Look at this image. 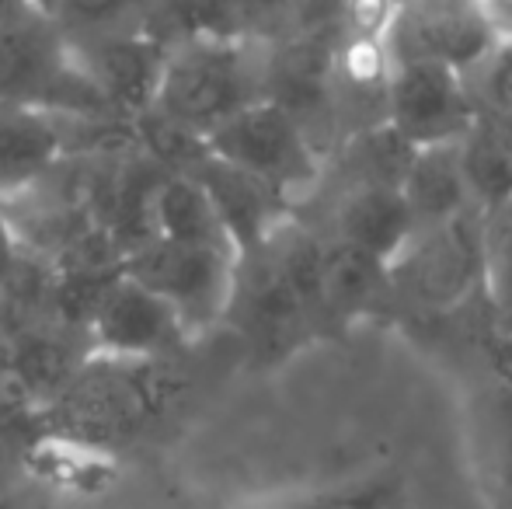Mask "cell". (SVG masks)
<instances>
[{
  "mask_svg": "<svg viewBox=\"0 0 512 509\" xmlns=\"http://www.w3.org/2000/svg\"><path fill=\"white\" fill-rule=\"evenodd\" d=\"M398 192L408 203L415 231L443 224V220H453L464 210H471V192H467V178L464 168H460L457 143L418 147L411 154L405 175H401Z\"/></svg>",
  "mask_w": 512,
  "mask_h": 509,
  "instance_id": "16",
  "label": "cell"
},
{
  "mask_svg": "<svg viewBox=\"0 0 512 509\" xmlns=\"http://www.w3.org/2000/svg\"><path fill=\"white\" fill-rule=\"evenodd\" d=\"M67 157L56 112L28 102H0V203L25 192Z\"/></svg>",
  "mask_w": 512,
  "mask_h": 509,
  "instance_id": "13",
  "label": "cell"
},
{
  "mask_svg": "<svg viewBox=\"0 0 512 509\" xmlns=\"http://www.w3.org/2000/svg\"><path fill=\"white\" fill-rule=\"evenodd\" d=\"M265 63L269 46L248 35L168 42L150 109L206 140L220 123L265 98Z\"/></svg>",
  "mask_w": 512,
  "mask_h": 509,
  "instance_id": "2",
  "label": "cell"
},
{
  "mask_svg": "<svg viewBox=\"0 0 512 509\" xmlns=\"http://www.w3.org/2000/svg\"><path fill=\"white\" fill-rule=\"evenodd\" d=\"M189 387L175 356L88 353L42 412L63 440L91 450L119 447L175 415Z\"/></svg>",
  "mask_w": 512,
  "mask_h": 509,
  "instance_id": "1",
  "label": "cell"
},
{
  "mask_svg": "<svg viewBox=\"0 0 512 509\" xmlns=\"http://www.w3.org/2000/svg\"><path fill=\"white\" fill-rule=\"evenodd\" d=\"M471 454L492 509H512V384H492L471 401Z\"/></svg>",
  "mask_w": 512,
  "mask_h": 509,
  "instance_id": "17",
  "label": "cell"
},
{
  "mask_svg": "<svg viewBox=\"0 0 512 509\" xmlns=\"http://www.w3.org/2000/svg\"><path fill=\"white\" fill-rule=\"evenodd\" d=\"M485 63V98L492 105V116L512 123V42H499Z\"/></svg>",
  "mask_w": 512,
  "mask_h": 509,
  "instance_id": "23",
  "label": "cell"
},
{
  "mask_svg": "<svg viewBox=\"0 0 512 509\" xmlns=\"http://www.w3.org/2000/svg\"><path fill=\"white\" fill-rule=\"evenodd\" d=\"M415 234L398 185H356L338 206V241L391 265Z\"/></svg>",
  "mask_w": 512,
  "mask_h": 509,
  "instance_id": "15",
  "label": "cell"
},
{
  "mask_svg": "<svg viewBox=\"0 0 512 509\" xmlns=\"http://www.w3.org/2000/svg\"><path fill=\"white\" fill-rule=\"evenodd\" d=\"M21 7H35V11H46V4L49 0H18Z\"/></svg>",
  "mask_w": 512,
  "mask_h": 509,
  "instance_id": "27",
  "label": "cell"
},
{
  "mask_svg": "<svg viewBox=\"0 0 512 509\" xmlns=\"http://www.w3.org/2000/svg\"><path fill=\"white\" fill-rule=\"evenodd\" d=\"M237 258L227 248L140 241L126 252L122 272L154 290L182 318L185 332L199 339L230 314L237 286Z\"/></svg>",
  "mask_w": 512,
  "mask_h": 509,
  "instance_id": "4",
  "label": "cell"
},
{
  "mask_svg": "<svg viewBox=\"0 0 512 509\" xmlns=\"http://www.w3.org/2000/svg\"><path fill=\"white\" fill-rule=\"evenodd\" d=\"M485 279V224L471 210L443 224L418 227L405 252L387 265V286H398L425 311H453Z\"/></svg>",
  "mask_w": 512,
  "mask_h": 509,
  "instance_id": "6",
  "label": "cell"
},
{
  "mask_svg": "<svg viewBox=\"0 0 512 509\" xmlns=\"http://www.w3.org/2000/svg\"><path fill=\"white\" fill-rule=\"evenodd\" d=\"M0 102H28L56 116L119 119L70 53L46 11L18 7L0 21Z\"/></svg>",
  "mask_w": 512,
  "mask_h": 509,
  "instance_id": "3",
  "label": "cell"
},
{
  "mask_svg": "<svg viewBox=\"0 0 512 509\" xmlns=\"http://www.w3.org/2000/svg\"><path fill=\"white\" fill-rule=\"evenodd\" d=\"M18 0H0V21H4L7 18V14H14V11H18Z\"/></svg>",
  "mask_w": 512,
  "mask_h": 509,
  "instance_id": "25",
  "label": "cell"
},
{
  "mask_svg": "<svg viewBox=\"0 0 512 509\" xmlns=\"http://www.w3.org/2000/svg\"><path fill=\"white\" fill-rule=\"evenodd\" d=\"M230 311H237L241 328L248 335L251 349L262 360H283L310 335L314 314L300 300V293L286 283L279 265L265 248L244 255L237 262V286Z\"/></svg>",
  "mask_w": 512,
  "mask_h": 509,
  "instance_id": "9",
  "label": "cell"
},
{
  "mask_svg": "<svg viewBox=\"0 0 512 509\" xmlns=\"http://www.w3.org/2000/svg\"><path fill=\"white\" fill-rule=\"evenodd\" d=\"M478 109L464 84V70L439 60H394L387 77L384 123L408 147L460 143L474 126Z\"/></svg>",
  "mask_w": 512,
  "mask_h": 509,
  "instance_id": "7",
  "label": "cell"
},
{
  "mask_svg": "<svg viewBox=\"0 0 512 509\" xmlns=\"http://www.w3.org/2000/svg\"><path fill=\"white\" fill-rule=\"evenodd\" d=\"M387 290V265L373 255L331 241L321 245V265H317V321H352L370 311L373 300Z\"/></svg>",
  "mask_w": 512,
  "mask_h": 509,
  "instance_id": "18",
  "label": "cell"
},
{
  "mask_svg": "<svg viewBox=\"0 0 512 509\" xmlns=\"http://www.w3.org/2000/svg\"><path fill=\"white\" fill-rule=\"evenodd\" d=\"M460 168L471 199L488 210L512 199V123L499 116H478L457 143Z\"/></svg>",
  "mask_w": 512,
  "mask_h": 509,
  "instance_id": "19",
  "label": "cell"
},
{
  "mask_svg": "<svg viewBox=\"0 0 512 509\" xmlns=\"http://www.w3.org/2000/svg\"><path fill=\"white\" fill-rule=\"evenodd\" d=\"M387 49H391V60H439L446 67L467 70L492 56L495 39L471 11V4L457 0V7L439 4L422 11H411V7L398 11Z\"/></svg>",
  "mask_w": 512,
  "mask_h": 509,
  "instance_id": "12",
  "label": "cell"
},
{
  "mask_svg": "<svg viewBox=\"0 0 512 509\" xmlns=\"http://www.w3.org/2000/svg\"><path fill=\"white\" fill-rule=\"evenodd\" d=\"M84 332L88 349L102 356H175L192 339L182 318L126 272L105 290Z\"/></svg>",
  "mask_w": 512,
  "mask_h": 509,
  "instance_id": "10",
  "label": "cell"
},
{
  "mask_svg": "<svg viewBox=\"0 0 512 509\" xmlns=\"http://www.w3.org/2000/svg\"><path fill=\"white\" fill-rule=\"evenodd\" d=\"M189 175L203 185L206 199L213 203L230 245L241 258L265 248L286 227L290 199L272 189L269 182H262V178L248 175V171L234 168V164H223L209 150Z\"/></svg>",
  "mask_w": 512,
  "mask_h": 509,
  "instance_id": "11",
  "label": "cell"
},
{
  "mask_svg": "<svg viewBox=\"0 0 512 509\" xmlns=\"http://www.w3.org/2000/svg\"><path fill=\"white\" fill-rule=\"evenodd\" d=\"M74 60L98 88L105 105L119 119H136L157 98L168 42L147 25L129 32L91 35V39H67Z\"/></svg>",
  "mask_w": 512,
  "mask_h": 509,
  "instance_id": "8",
  "label": "cell"
},
{
  "mask_svg": "<svg viewBox=\"0 0 512 509\" xmlns=\"http://www.w3.org/2000/svg\"><path fill=\"white\" fill-rule=\"evenodd\" d=\"M467 4L481 18V25L492 32L495 46L512 42V0H467Z\"/></svg>",
  "mask_w": 512,
  "mask_h": 509,
  "instance_id": "24",
  "label": "cell"
},
{
  "mask_svg": "<svg viewBox=\"0 0 512 509\" xmlns=\"http://www.w3.org/2000/svg\"><path fill=\"white\" fill-rule=\"evenodd\" d=\"M206 150L223 164H234L269 182L286 199H297L300 192L314 189V182L321 178L317 143L290 112L269 98H258L216 126L206 136Z\"/></svg>",
  "mask_w": 512,
  "mask_h": 509,
  "instance_id": "5",
  "label": "cell"
},
{
  "mask_svg": "<svg viewBox=\"0 0 512 509\" xmlns=\"http://www.w3.org/2000/svg\"><path fill=\"white\" fill-rule=\"evenodd\" d=\"M143 241H171V245L227 248V252H234L213 203L206 199L203 185L192 175H178V171L161 175L154 189H150L147 238Z\"/></svg>",
  "mask_w": 512,
  "mask_h": 509,
  "instance_id": "14",
  "label": "cell"
},
{
  "mask_svg": "<svg viewBox=\"0 0 512 509\" xmlns=\"http://www.w3.org/2000/svg\"><path fill=\"white\" fill-rule=\"evenodd\" d=\"M147 28L164 42L244 35L241 0H154Z\"/></svg>",
  "mask_w": 512,
  "mask_h": 509,
  "instance_id": "20",
  "label": "cell"
},
{
  "mask_svg": "<svg viewBox=\"0 0 512 509\" xmlns=\"http://www.w3.org/2000/svg\"><path fill=\"white\" fill-rule=\"evenodd\" d=\"M387 7H391V14H398V11H405L408 4H415V0H384Z\"/></svg>",
  "mask_w": 512,
  "mask_h": 509,
  "instance_id": "26",
  "label": "cell"
},
{
  "mask_svg": "<svg viewBox=\"0 0 512 509\" xmlns=\"http://www.w3.org/2000/svg\"><path fill=\"white\" fill-rule=\"evenodd\" d=\"M150 7L154 0H49L46 14L67 39H91V35L143 28Z\"/></svg>",
  "mask_w": 512,
  "mask_h": 509,
  "instance_id": "22",
  "label": "cell"
},
{
  "mask_svg": "<svg viewBox=\"0 0 512 509\" xmlns=\"http://www.w3.org/2000/svg\"><path fill=\"white\" fill-rule=\"evenodd\" d=\"M394 499H398L394 478L366 475L335 485H314V489H286L244 509H391Z\"/></svg>",
  "mask_w": 512,
  "mask_h": 509,
  "instance_id": "21",
  "label": "cell"
}]
</instances>
